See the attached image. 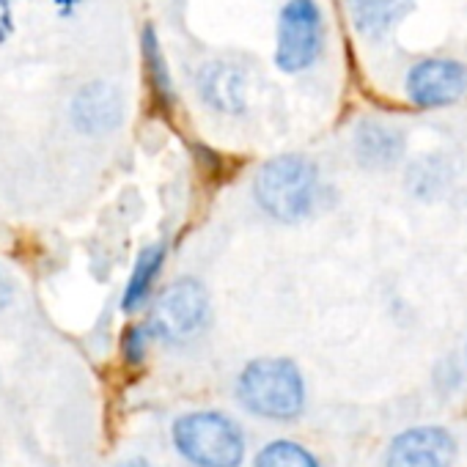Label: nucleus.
Masks as SVG:
<instances>
[{"label": "nucleus", "instance_id": "obj_1", "mask_svg": "<svg viewBox=\"0 0 467 467\" xmlns=\"http://www.w3.org/2000/svg\"><path fill=\"white\" fill-rule=\"evenodd\" d=\"M317 192L319 171L311 160L300 154H284L265 162L254 182V195L259 206L281 223H297L311 214Z\"/></svg>", "mask_w": 467, "mask_h": 467}, {"label": "nucleus", "instance_id": "obj_2", "mask_svg": "<svg viewBox=\"0 0 467 467\" xmlns=\"http://www.w3.org/2000/svg\"><path fill=\"white\" fill-rule=\"evenodd\" d=\"M237 396L254 415L289 420L306 404V385L300 368L286 358H262L245 366L237 382Z\"/></svg>", "mask_w": 467, "mask_h": 467}, {"label": "nucleus", "instance_id": "obj_3", "mask_svg": "<svg viewBox=\"0 0 467 467\" xmlns=\"http://www.w3.org/2000/svg\"><path fill=\"white\" fill-rule=\"evenodd\" d=\"M176 451L195 467H240L245 437L240 426L223 412H190L173 423Z\"/></svg>", "mask_w": 467, "mask_h": 467}, {"label": "nucleus", "instance_id": "obj_4", "mask_svg": "<svg viewBox=\"0 0 467 467\" xmlns=\"http://www.w3.org/2000/svg\"><path fill=\"white\" fill-rule=\"evenodd\" d=\"M325 47V20L317 0H289L278 17L275 64L286 75L311 69Z\"/></svg>", "mask_w": 467, "mask_h": 467}, {"label": "nucleus", "instance_id": "obj_5", "mask_svg": "<svg viewBox=\"0 0 467 467\" xmlns=\"http://www.w3.org/2000/svg\"><path fill=\"white\" fill-rule=\"evenodd\" d=\"M206 319H209L206 289L195 278H179L157 297L149 319V330L160 341L184 344L203 330Z\"/></svg>", "mask_w": 467, "mask_h": 467}, {"label": "nucleus", "instance_id": "obj_6", "mask_svg": "<svg viewBox=\"0 0 467 467\" xmlns=\"http://www.w3.org/2000/svg\"><path fill=\"white\" fill-rule=\"evenodd\" d=\"M407 97L418 108H442L464 97L467 67L453 58H426L407 72Z\"/></svg>", "mask_w": 467, "mask_h": 467}, {"label": "nucleus", "instance_id": "obj_7", "mask_svg": "<svg viewBox=\"0 0 467 467\" xmlns=\"http://www.w3.org/2000/svg\"><path fill=\"white\" fill-rule=\"evenodd\" d=\"M456 456L453 437L440 426H415L401 431L388 448V467H451Z\"/></svg>", "mask_w": 467, "mask_h": 467}, {"label": "nucleus", "instance_id": "obj_8", "mask_svg": "<svg viewBox=\"0 0 467 467\" xmlns=\"http://www.w3.org/2000/svg\"><path fill=\"white\" fill-rule=\"evenodd\" d=\"M198 94L212 110L240 116L248 108V75L234 64L212 61L198 75Z\"/></svg>", "mask_w": 467, "mask_h": 467}, {"label": "nucleus", "instance_id": "obj_9", "mask_svg": "<svg viewBox=\"0 0 467 467\" xmlns=\"http://www.w3.org/2000/svg\"><path fill=\"white\" fill-rule=\"evenodd\" d=\"M72 119L78 130L88 135L108 132L121 124L124 119V99L108 83H88L72 99Z\"/></svg>", "mask_w": 467, "mask_h": 467}, {"label": "nucleus", "instance_id": "obj_10", "mask_svg": "<svg viewBox=\"0 0 467 467\" xmlns=\"http://www.w3.org/2000/svg\"><path fill=\"white\" fill-rule=\"evenodd\" d=\"M415 6V0H347V12L358 34L382 39L390 34Z\"/></svg>", "mask_w": 467, "mask_h": 467}, {"label": "nucleus", "instance_id": "obj_11", "mask_svg": "<svg viewBox=\"0 0 467 467\" xmlns=\"http://www.w3.org/2000/svg\"><path fill=\"white\" fill-rule=\"evenodd\" d=\"M358 160L368 168H388L404 154V135L393 127L363 121L355 135Z\"/></svg>", "mask_w": 467, "mask_h": 467}, {"label": "nucleus", "instance_id": "obj_12", "mask_svg": "<svg viewBox=\"0 0 467 467\" xmlns=\"http://www.w3.org/2000/svg\"><path fill=\"white\" fill-rule=\"evenodd\" d=\"M162 259H165V248L162 245H151V248H146L138 256L135 270L130 275V284L124 289V300H121L124 311H135V308L143 306V300L149 297V292H151V286H154V281L160 275Z\"/></svg>", "mask_w": 467, "mask_h": 467}, {"label": "nucleus", "instance_id": "obj_13", "mask_svg": "<svg viewBox=\"0 0 467 467\" xmlns=\"http://www.w3.org/2000/svg\"><path fill=\"white\" fill-rule=\"evenodd\" d=\"M143 58H146V69H149L154 94H157L165 105H171V99H173V86H171V75H168V67H165V58H162V50H160V42H157L154 28H146V31H143Z\"/></svg>", "mask_w": 467, "mask_h": 467}, {"label": "nucleus", "instance_id": "obj_14", "mask_svg": "<svg viewBox=\"0 0 467 467\" xmlns=\"http://www.w3.org/2000/svg\"><path fill=\"white\" fill-rule=\"evenodd\" d=\"M256 467H319L311 451H306L297 442L275 440L256 456Z\"/></svg>", "mask_w": 467, "mask_h": 467}, {"label": "nucleus", "instance_id": "obj_15", "mask_svg": "<svg viewBox=\"0 0 467 467\" xmlns=\"http://www.w3.org/2000/svg\"><path fill=\"white\" fill-rule=\"evenodd\" d=\"M146 341H149L146 327H130L127 336H124V358L130 363H140L143 355H146Z\"/></svg>", "mask_w": 467, "mask_h": 467}, {"label": "nucleus", "instance_id": "obj_16", "mask_svg": "<svg viewBox=\"0 0 467 467\" xmlns=\"http://www.w3.org/2000/svg\"><path fill=\"white\" fill-rule=\"evenodd\" d=\"M9 303H12V286H9L6 275L0 273V311H4V308H6Z\"/></svg>", "mask_w": 467, "mask_h": 467}]
</instances>
